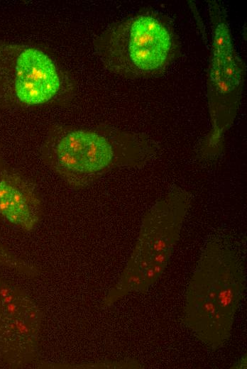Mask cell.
I'll list each match as a JSON object with an SVG mask.
<instances>
[{"mask_svg":"<svg viewBox=\"0 0 247 369\" xmlns=\"http://www.w3.org/2000/svg\"><path fill=\"white\" fill-rule=\"evenodd\" d=\"M147 150L146 139L136 133L58 124L48 129L39 155L65 184L77 189L113 169L137 164Z\"/></svg>","mask_w":247,"mask_h":369,"instance_id":"6da1fadb","label":"cell"},{"mask_svg":"<svg viewBox=\"0 0 247 369\" xmlns=\"http://www.w3.org/2000/svg\"><path fill=\"white\" fill-rule=\"evenodd\" d=\"M93 48L108 71L127 79L162 74L180 52L170 20L152 9L112 23L95 37Z\"/></svg>","mask_w":247,"mask_h":369,"instance_id":"7a4b0ae2","label":"cell"},{"mask_svg":"<svg viewBox=\"0 0 247 369\" xmlns=\"http://www.w3.org/2000/svg\"><path fill=\"white\" fill-rule=\"evenodd\" d=\"M75 93L72 76L47 52L0 38V111L63 105Z\"/></svg>","mask_w":247,"mask_h":369,"instance_id":"3957f363","label":"cell"},{"mask_svg":"<svg viewBox=\"0 0 247 369\" xmlns=\"http://www.w3.org/2000/svg\"><path fill=\"white\" fill-rule=\"evenodd\" d=\"M212 44L207 75V98L212 141L216 143L233 123L241 104L245 65L238 55L223 6L209 1Z\"/></svg>","mask_w":247,"mask_h":369,"instance_id":"277c9868","label":"cell"},{"mask_svg":"<svg viewBox=\"0 0 247 369\" xmlns=\"http://www.w3.org/2000/svg\"><path fill=\"white\" fill-rule=\"evenodd\" d=\"M43 313L22 289L0 279V358L15 366L38 354Z\"/></svg>","mask_w":247,"mask_h":369,"instance_id":"5b68a950","label":"cell"},{"mask_svg":"<svg viewBox=\"0 0 247 369\" xmlns=\"http://www.w3.org/2000/svg\"><path fill=\"white\" fill-rule=\"evenodd\" d=\"M0 214L9 223L31 231L39 224L43 202L36 185L18 171H0Z\"/></svg>","mask_w":247,"mask_h":369,"instance_id":"8992f818","label":"cell"},{"mask_svg":"<svg viewBox=\"0 0 247 369\" xmlns=\"http://www.w3.org/2000/svg\"><path fill=\"white\" fill-rule=\"evenodd\" d=\"M0 265L28 275H37L38 270L9 250L0 243Z\"/></svg>","mask_w":247,"mask_h":369,"instance_id":"52a82bcc","label":"cell"},{"mask_svg":"<svg viewBox=\"0 0 247 369\" xmlns=\"http://www.w3.org/2000/svg\"><path fill=\"white\" fill-rule=\"evenodd\" d=\"M6 167L4 160L0 155V171Z\"/></svg>","mask_w":247,"mask_h":369,"instance_id":"ba28073f","label":"cell"}]
</instances>
